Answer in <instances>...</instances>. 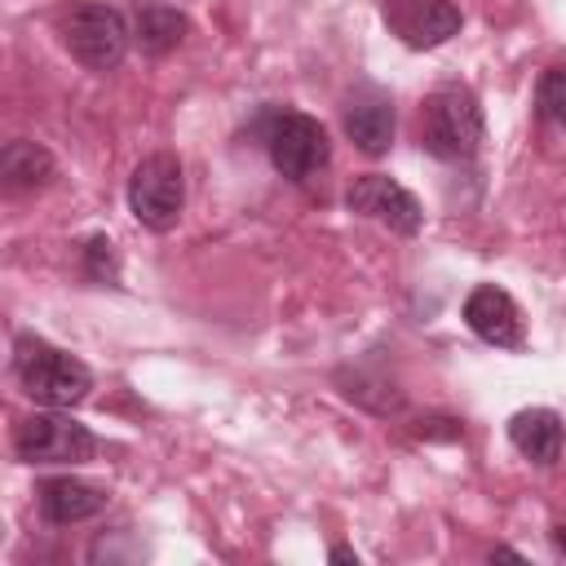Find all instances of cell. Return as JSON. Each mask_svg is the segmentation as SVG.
I'll return each instance as SVG.
<instances>
[{
	"mask_svg": "<svg viewBox=\"0 0 566 566\" xmlns=\"http://www.w3.org/2000/svg\"><path fill=\"white\" fill-rule=\"evenodd\" d=\"M80 256H84V274L93 279V283H119V265H115V243L106 239V234H93L84 248H80Z\"/></svg>",
	"mask_w": 566,
	"mask_h": 566,
	"instance_id": "2e32d148",
	"label": "cell"
},
{
	"mask_svg": "<svg viewBox=\"0 0 566 566\" xmlns=\"http://www.w3.org/2000/svg\"><path fill=\"white\" fill-rule=\"evenodd\" d=\"M57 35H62L66 53L88 71H115L128 53V40H133L124 13L106 0H75L71 9H62Z\"/></svg>",
	"mask_w": 566,
	"mask_h": 566,
	"instance_id": "3957f363",
	"label": "cell"
},
{
	"mask_svg": "<svg viewBox=\"0 0 566 566\" xmlns=\"http://www.w3.org/2000/svg\"><path fill=\"white\" fill-rule=\"evenodd\" d=\"M416 137H420L424 155H433L442 164H469L486 137L478 93L469 84H438L420 106Z\"/></svg>",
	"mask_w": 566,
	"mask_h": 566,
	"instance_id": "6da1fadb",
	"label": "cell"
},
{
	"mask_svg": "<svg viewBox=\"0 0 566 566\" xmlns=\"http://www.w3.org/2000/svg\"><path fill=\"white\" fill-rule=\"evenodd\" d=\"M385 27L407 49H438L460 31V9L451 0H385L380 4Z\"/></svg>",
	"mask_w": 566,
	"mask_h": 566,
	"instance_id": "ba28073f",
	"label": "cell"
},
{
	"mask_svg": "<svg viewBox=\"0 0 566 566\" xmlns=\"http://www.w3.org/2000/svg\"><path fill=\"white\" fill-rule=\"evenodd\" d=\"M13 455L22 464H84L97 455V438L88 424H80L75 416H62V407H53V411H35V416L18 420Z\"/></svg>",
	"mask_w": 566,
	"mask_h": 566,
	"instance_id": "5b68a950",
	"label": "cell"
},
{
	"mask_svg": "<svg viewBox=\"0 0 566 566\" xmlns=\"http://www.w3.org/2000/svg\"><path fill=\"white\" fill-rule=\"evenodd\" d=\"M181 203H186V177H181L177 155H168V150L146 155L133 168V177H128V212L146 230H159L164 234V230L177 226Z\"/></svg>",
	"mask_w": 566,
	"mask_h": 566,
	"instance_id": "8992f818",
	"label": "cell"
},
{
	"mask_svg": "<svg viewBox=\"0 0 566 566\" xmlns=\"http://www.w3.org/2000/svg\"><path fill=\"white\" fill-rule=\"evenodd\" d=\"M190 31V18L177 9V4H164V0H146L137 4V22H133V40L142 44V53L150 57H164L172 53Z\"/></svg>",
	"mask_w": 566,
	"mask_h": 566,
	"instance_id": "5bb4252c",
	"label": "cell"
},
{
	"mask_svg": "<svg viewBox=\"0 0 566 566\" xmlns=\"http://www.w3.org/2000/svg\"><path fill=\"white\" fill-rule=\"evenodd\" d=\"M460 314H464V327H469L478 340L495 345V349H522V340H526L517 301H513L504 287H495V283H478V287L464 296V310H460Z\"/></svg>",
	"mask_w": 566,
	"mask_h": 566,
	"instance_id": "9c48e42d",
	"label": "cell"
},
{
	"mask_svg": "<svg viewBox=\"0 0 566 566\" xmlns=\"http://www.w3.org/2000/svg\"><path fill=\"white\" fill-rule=\"evenodd\" d=\"M13 376H18L22 394L35 398L40 407H80L93 389V371L75 354H66L31 332H22L13 340Z\"/></svg>",
	"mask_w": 566,
	"mask_h": 566,
	"instance_id": "7a4b0ae2",
	"label": "cell"
},
{
	"mask_svg": "<svg viewBox=\"0 0 566 566\" xmlns=\"http://www.w3.org/2000/svg\"><path fill=\"white\" fill-rule=\"evenodd\" d=\"M535 111H539L548 124L566 128V62H553V66L539 75V84H535Z\"/></svg>",
	"mask_w": 566,
	"mask_h": 566,
	"instance_id": "9a60e30c",
	"label": "cell"
},
{
	"mask_svg": "<svg viewBox=\"0 0 566 566\" xmlns=\"http://www.w3.org/2000/svg\"><path fill=\"white\" fill-rule=\"evenodd\" d=\"M345 137L363 155H385L394 146V102L385 93H354L345 106Z\"/></svg>",
	"mask_w": 566,
	"mask_h": 566,
	"instance_id": "8fae6325",
	"label": "cell"
},
{
	"mask_svg": "<svg viewBox=\"0 0 566 566\" xmlns=\"http://www.w3.org/2000/svg\"><path fill=\"white\" fill-rule=\"evenodd\" d=\"M509 442L531 460V464H553L562 455L566 429L553 407H522L509 416Z\"/></svg>",
	"mask_w": 566,
	"mask_h": 566,
	"instance_id": "7c38bea8",
	"label": "cell"
},
{
	"mask_svg": "<svg viewBox=\"0 0 566 566\" xmlns=\"http://www.w3.org/2000/svg\"><path fill=\"white\" fill-rule=\"evenodd\" d=\"M35 509L49 526H75V522H88L106 509V491L84 482V478L62 473V478H44L35 486Z\"/></svg>",
	"mask_w": 566,
	"mask_h": 566,
	"instance_id": "30bf717a",
	"label": "cell"
},
{
	"mask_svg": "<svg viewBox=\"0 0 566 566\" xmlns=\"http://www.w3.org/2000/svg\"><path fill=\"white\" fill-rule=\"evenodd\" d=\"M327 557H332V562H354V566H358V553H354L349 544H336V548H332Z\"/></svg>",
	"mask_w": 566,
	"mask_h": 566,
	"instance_id": "e0dca14e",
	"label": "cell"
},
{
	"mask_svg": "<svg viewBox=\"0 0 566 566\" xmlns=\"http://www.w3.org/2000/svg\"><path fill=\"white\" fill-rule=\"evenodd\" d=\"M53 177H57V164H53V155L40 142H31V137L4 142V150H0V181H4V190H13V195L44 190Z\"/></svg>",
	"mask_w": 566,
	"mask_h": 566,
	"instance_id": "4fadbf2b",
	"label": "cell"
},
{
	"mask_svg": "<svg viewBox=\"0 0 566 566\" xmlns=\"http://www.w3.org/2000/svg\"><path fill=\"white\" fill-rule=\"evenodd\" d=\"M553 548L557 557H566V526H553Z\"/></svg>",
	"mask_w": 566,
	"mask_h": 566,
	"instance_id": "ac0fdd59",
	"label": "cell"
},
{
	"mask_svg": "<svg viewBox=\"0 0 566 566\" xmlns=\"http://www.w3.org/2000/svg\"><path fill=\"white\" fill-rule=\"evenodd\" d=\"M261 142H265V155H270L274 172L296 181V186H305L332 159L327 128L314 115H305V111H270Z\"/></svg>",
	"mask_w": 566,
	"mask_h": 566,
	"instance_id": "277c9868",
	"label": "cell"
},
{
	"mask_svg": "<svg viewBox=\"0 0 566 566\" xmlns=\"http://www.w3.org/2000/svg\"><path fill=\"white\" fill-rule=\"evenodd\" d=\"M345 208L358 212V217H367V221L389 226L394 234H420V226H424L420 199L407 186H398L394 177H385V172L354 177L349 190H345Z\"/></svg>",
	"mask_w": 566,
	"mask_h": 566,
	"instance_id": "52a82bcc",
	"label": "cell"
}]
</instances>
